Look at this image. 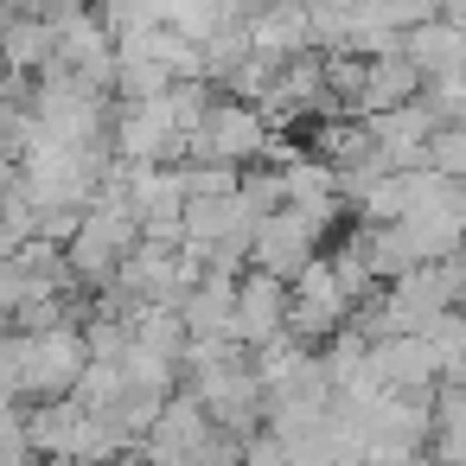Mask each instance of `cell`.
Masks as SVG:
<instances>
[{
	"mask_svg": "<svg viewBox=\"0 0 466 466\" xmlns=\"http://www.w3.org/2000/svg\"><path fill=\"white\" fill-rule=\"evenodd\" d=\"M90 364V345L77 326H52V332H14V402H58L77 390Z\"/></svg>",
	"mask_w": 466,
	"mask_h": 466,
	"instance_id": "cell-1",
	"label": "cell"
},
{
	"mask_svg": "<svg viewBox=\"0 0 466 466\" xmlns=\"http://www.w3.org/2000/svg\"><path fill=\"white\" fill-rule=\"evenodd\" d=\"M268 122H262V109H249V103H230V96H218L211 109H205V122L186 135V154H179V167H256L262 154H268Z\"/></svg>",
	"mask_w": 466,
	"mask_h": 466,
	"instance_id": "cell-2",
	"label": "cell"
},
{
	"mask_svg": "<svg viewBox=\"0 0 466 466\" xmlns=\"http://www.w3.org/2000/svg\"><path fill=\"white\" fill-rule=\"evenodd\" d=\"M109 154L122 167H179L186 135L173 122V103L167 96H154V103H116V116H109Z\"/></svg>",
	"mask_w": 466,
	"mask_h": 466,
	"instance_id": "cell-3",
	"label": "cell"
},
{
	"mask_svg": "<svg viewBox=\"0 0 466 466\" xmlns=\"http://www.w3.org/2000/svg\"><path fill=\"white\" fill-rule=\"evenodd\" d=\"M339 332H351V300H345V288L332 281V268H326V256H319L313 268H300V275L288 281V339H294L300 351H319V345H332Z\"/></svg>",
	"mask_w": 466,
	"mask_h": 466,
	"instance_id": "cell-4",
	"label": "cell"
},
{
	"mask_svg": "<svg viewBox=\"0 0 466 466\" xmlns=\"http://www.w3.org/2000/svg\"><path fill=\"white\" fill-rule=\"evenodd\" d=\"M319 224L313 218H300V211H275V218H262L256 230H249V268L256 275H275V281H294L300 268H313L319 262Z\"/></svg>",
	"mask_w": 466,
	"mask_h": 466,
	"instance_id": "cell-5",
	"label": "cell"
},
{
	"mask_svg": "<svg viewBox=\"0 0 466 466\" xmlns=\"http://www.w3.org/2000/svg\"><path fill=\"white\" fill-rule=\"evenodd\" d=\"M230 339L243 351H268L288 339V281L243 268L237 275V313H230Z\"/></svg>",
	"mask_w": 466,
	"mask_h": 466,
	"instance_id": "cell-6",
	"label": "cell"
},
{
	"mask_svg": "<svg viewBox=\"0 0 466 466\" xmlns=\"http://www.w3.org/2000/svg\"><path fill=\"white\" fill-rule=\"evenodd\" d=\"M402 58L415 65L421 84H453V77H466V33L447 20H421L402 33Z\"/></svg>",
	"mask_w": 466,
	"mask_h": 466,
	"instance_id": "cell-7",
	"label": "cell"
},
{
	"mask_svg": "<svg viewBox=\"0 0 466 466\" xmlns=\"http://www.w3.org/2000/svg\"><path fill=\"white\" fill-rule=\"evenodd\" d=\"M179 326H186V345L192 339H230V313H237V275H198L186 294H179Z\"/></svg>",
	"mask_w": 466,
	"mask_h": 466,
	"instance_id": "cell-8",
	"label": "cell"
},
{
	"mask_svg": "<svg viewBox=\"0 0 466 466\" xmlns=\"http://www.w3.org/2000/svg\"><path fill=\"white\" fill-rule=\"evenodd\" d=\"M421 96V77H415V65L402 58V46L396 52H383V58H364V90H358V122H370V116H390V109H402V103H415Z\"/></svg>",
	"mask_w": 466,
	"mask_h": 466,
	"instance_id": "cell-9",
	"label": "cell"
},
{
	"mask_svg": "<svg viewBox=\"0 0 466 466\" xmlns=\"http://www.w3.org/2000/svg\"><path fill=\"white\" fill-rule=\"evenodd\" d=\"M434 466H466V383H434L428 396V447Z\"/></svg>",
	"mask_w": 466,
	"mask_h": 466,
	"instance_id": "cell-10",
	"label": "cell"
},
{
	"mask_svg": "<svg viewBox=\"0 0 466 466\" xmlns=\"http://www.w3.org/2000/svg\"><path fill=\"white\" fill-rule=\"evenodd\" d=\"M421 167L441 173V179H453V186H466V128H434L421 141Z\"/></svg>",
	"mask_w": 466,
	"mask_h": 466,
	"instance_id": "cell-11",
	"label": "cell"
},
{
	"mask_svg": "<svg viewBox=\"0 0 466 466\" xmlns=\"http://www.w3.org/2000/svg\"><path fill=\"white\" fill-rule=\"evenodd\" d=\"M415 103L434 116V128H466V77H453V84H421Z\"/></svg>",
	"mask_w": 466,
	"mask_h": 466,
	"instance_id": "cell-12",
	"label": "cell"
},
{
	"mask_svg": "<svg viewBox=\"0 0 466 466\" xmlns=\"http://www.w3.org/2000/svg\"><path fill=\"white\" fill-rule=\"evenodd\" d=\"M237 466H288V447H281L268 428H256V434L243 441V460H237Z\"/></svg>",
	"mask_w": 466,
	"mask_h": 466,
	"instance_id": "cell-13",
	"label": "cell"
}]
</instances>
